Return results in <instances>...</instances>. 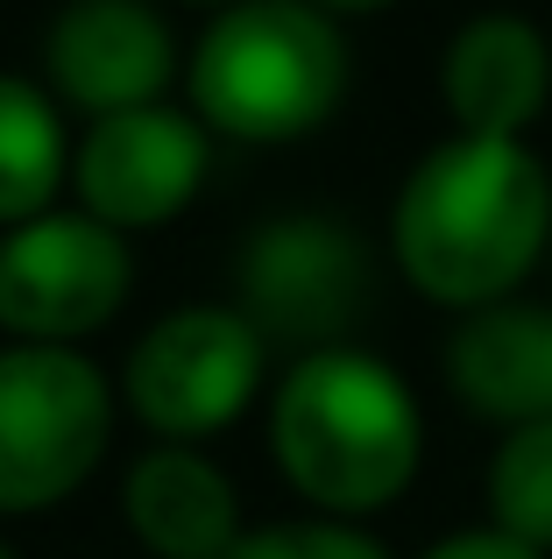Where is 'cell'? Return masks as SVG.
Listing matches in <instances>:
<instances>
[{"label": "cell", "mask_w": 552, "mask_h": 559, "mask_svg": "<svg viewBox=\"0 0 552 559\" xmlns=\"http://www.w3.org/2000/svg\"><path fill=\"white\" fill-rule=\"evenodd\" d=\"M312 8H326V14H383L389 0H312Z\"/></svg>", "instance_id": "obj_17"}, {"label": "cell", "mask_w": 552, "mask_h": 559, "mask_svg": "<svg viewBox=\"0 0 552 559\" xmlns=\"http://www.w3.org/2000/svg\"><path fill=\"white\" fill-rule=\"evenodd\" d=\"M71 150L79 142L64 135V99L0 71V234L57 205V191L71 185Z\"/></svg>", "instance_id": "obj_13"}, {"label": "cell", "mask_w": 552, "mask_h": 559, "mask_svg": "<svg viewBox=\"0 0 552 559\" xmlns=\"http://www.w3.org/2000/svg\"><path fill=\"white\" fill-rule=\"evenodd\" d=\"M489 524L525 538L531 552H552V425L503 432L489 461Z\"/></svg>", "instance_id": "obj_14"}, {"label": "cell", "mask_w": 552, "mask_h": 559, "mask_svg": "<svg viewBox=\"0 0 552 559\" xmlns=\"http://www.w3.org/2000/svg\"><path fill=\"white\" fill-rule=\"evenodd\" d=\"M121 518L149 559H220L249 532L235 481L199 447H170V439L135 453V467L121 481Z\"/></svg>", "instance_id": "obj_12"}, {"label": "cell", "mask_w": 552, "mask_h": 559, "mask_svg": "<svg viewBox=\"0 0 552 559\" xmlns=\"http://www.w3.org/2000/svg\"><path fill=\"white\" fill-rule=\"evenodd\" d=\"M135 290V255L128 234L93 219L85 205L71 213H36L0 234V333L36 347H79Z\"/></svg>", "instance_id": "obj_7"}, {"label": "cell", "mask_w": 552, "mask_h": 559, "mask_svg": "<svg viewBox=\"0 0 552 559\" xmlns=\"http://www.w3.org/2000/svg\"><path fill=\"white\" fill-rule=\"evenodd\" d=\"M206 170H213V128L170 99L99 114V121H85L79 150H71V191L113 234H149L178 219L206 191Z\"/></svg>", "instance_id": "obj_8"}, {"label": "cell", "mask_w": 552, "mask_h": 559, "mask_svg": "<svg viewBox=\"0 0 552 559\" xmlns=\"http://www.w3.org/2000/svg\"><path fill=\"white\" fill-rule=\"evenodd\" d=\"M446 382L475 418L503 425H552V305L503 298L460 319L446 341Z\"/></svg>", "instance_id": "obj_11"}, {"label": "cell", "mask_w": 552, "mask_h": 559, "mask_svg": "<svg viewBox=\"0 0 552 559\" xmlns=\"http://www.w3.org/2000/svg\"><path fill=\"white\" fill-rule=\"evenodd\" d=\"M425 559H545V552H531L525 538H511V532H496V524H482V532H454V538H440Z\"/></svg>", "instance_id": "obj_16"}, {"label": "cell", "mask_w": 552, "mask_h": 559, "mask_svg": "<svg viewBox=\"0 0 552 559\" xmlns=\"http://www.w3.org/2000/svg\"><path fill=\"white\" fill-rule=\"evenodd\" d=\"M347 36L340 14L312 0H235L199 28L184 57V99L227 142H304L347 99Z\"/></svg>", "instance_id": "obj_3"}, {"label": "cell", "mask_w": 552, "mask_h": 559, "mask_svg": "<svg viewBox=\"0 0 552 559\" xmlns=\"http://www.w3.org/2000/svg\"><path fill=\"white\" fill-rule=\"evenodd\" d=\"M0 559H14V546H8V538H0Z\"/></svg>", "instance_id": "obj_19"}, {"label": "cell", "mask_w": 552, "mask_h": 559, "mask_svg": "<svg viewBox=\"0 0 552 559\" xmlns=\"http://www.w3.org/2000/svg\"><path fill=\"white\" fill-rule=\"evenodd\" d=\"M552 248V170L531 142L454 135L425 150L389 205V255L446 312L503 305Z\"/></svg>", "instance_id": "obj_1"}, {"label": "cell", "mask_w": 552, "mask_h": 559, "mask_svg": "<svg viewBox=\"0 0 552 559\" xmlns=\"http://www.w3.org/2000/svg\"><path fill=\"white\" fill-rule=\"evenodd\" d=\"M269 461L319 518L389 510L425 461L411 382L361 347L298 355L269 396Z\"/></svg>", "instance_id": "obj_2"}, {"label": "cell", "mask_w": 552, "mask_h": 559, "mask_svg": "<svg viewBox=\"0 0 552 559\" xmlns=\"http://www.w3.org/2000/svg\"><path fill=\"white\" fill-rule=\"evenodd\" d=\"M220 559H389V546L347 518H284V524H249Z\"/></svg>", "instance_id": "obj_15"}, {"label": "cell", "mask_w": 552, "mask_h": 559, "mask_svg": "<svg viewBox=\"0 0 552 559\" xmlns=\"http://www.w3.org/2000/svg\"><path fill=\"white\" fill-rule=\"evenodd\" d=\"M269 341L249 326L241 305H184L164 312L121 369L128 418L142 432L170 439V447H199V439L227 432L263 390Z\"/></svg>", "instance_id": "obj_6"}, {"label": "cell", "mask_w": 552, "mask_h": 559, "mask_svg": "<svg viewBox=\"0 0 552 559\" xmlns=\"http://www.w3.org/2000/svg\"><path fill=\"white\" fill-rule=\"evenodd\" d=\"M184 8H213V14H220V8H235V0H184Z\"/></svg>", "instance_id": "obj_18"}, {"label": "cell", "mask_w": 552, "mask_h": 559, "mask_svg": "<svg viewBox=\"0 0 552 559\" xmlns=\"http://www.w3.org/2000/svg\"><path fill=\"white\" fill-rule=\"evenodd\" d=\"M375 255L347 219L333 213H276L249 234L235 262V305L269 347H347V333L369 319Z\"/></svg>", "instance_id": "obj_5"}, {"label": "cell", "mask_w": 552, "mask_h": 559, "mask_svg": "<svg viewBox=\"0 0 552 559\" xmlns=\"http://www.w3.org/2000/svg\"><path fill=\"white\" fill-rule=\"evenodd\" d=\"M178 71V36L156 0H64L43 28V79L85 121L156 107Z\"/></svg>", "instance_id": "obj_9"}, {"label": "cell", "mask_w": 552, "mask_h": 559, "mask_svg": "<svg viewBox=\"0 0 552 559\" xmlns=\"http://www.w3.org/2000/svg\"><path fill=\"white\" fill-rule=\"evenodd\" d=\"M113 382L79 347H0V518H43L99 475L113 447Z\"/></svg>", "instance_id": "obj_4"}, {"label": "cell", "mask_w": 552, "mask_h": 559, "mask_svg": "<svg viewBox=\"0 0 552 559\" xmlns=\"http://www.w3.org/2000/svg\"><path fill=\"white\" fill-rule=\"evenodd\" d=\"M440 99L454 114V135L525 142V128L552 99V43L539 36V22H525L511 8L460 22L440 57Z\"/></svg>", "instance_id": "obj_10"}]
</instances>
